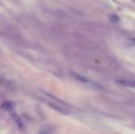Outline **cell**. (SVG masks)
Returning <instances> with one entry per match:
<instances>
[{"mask_svg": "<svg viewBox=\"0 0 135 134\" xmlns=\"http://www.w3.org/2000/svg\"><path fill=\"white\" fill-rule=\"evenodd\" d=\"M45 103H46L47 105H48L50 107H52V109H54V110L58 111V112L62 113V114L68 115L67 110H66L65 108H64V107H61L60 105H58V104L54 103V102H52V101H46V100H45Z\"/></svg>", "mask_w": 135, "mask_h": 134, "instance_id": "1", "label": "cell"}, {"mask_svg": "<svg viewBox=\"0 0 135 134\" xmlns=\"http://www.w3.org/2000/svg\"><path fill=\"white\" fill-rule=\"evenodd\" d=\"M118 83L128 87L135 88V79H119L118 80Z\"/></svg>", "mask_w": 135, "mask_h": 134, "instance_id": "2", "label": "cell"}, {"mask_svg": "<svg viewBox=\"0 0 135 134\" xmlns=\"http://www.w3.org/2000/svg\"><path fill=\"white\" fill-rule=\"evenodd\" d=\"M10 114H11V116H12L13 120H15V122H16V124L18 125V127L20 128V129H22V128L24 127V125H23V121L21 120L20 117L18 116V115L17 114V113L15 112L14 110H13V111H10Z\"/></svg>", "mask_w": 135, "mask_h": 134, "instance_id": "3", "label": "cell"}, {"mask_svg": "<svg viewBox=\"0 0 135 134\" xmlns=\"http://www.w3.org/2000/svg\"><path fill=\"white\" fill-rule=\"evenodd\" d=\"M71 76L73 77L75 80L79 81V82L82 83H89V79H87L86 77L83 76V75H79L77 73H75V72H71Z\"/></svg>", "mask_w": 135, "mask_h": 134, "instance_id": "4", "label": "cell"}, {"mask_svg": "<svg viewBox=\"0 0 135 134\" xmlns=\"http://www.w3.org/2000/svg\"><path fill=\"white\" fill-rule=\"evenodd\" d=\"M16 107V104L12 101H5L3 104H2V108L6 109L7 111H13Z\"/></svg>", "mask_w": 135, "mask_h": 134, "instance_id": "5", "label": "cell"}, {"mask_svg": "<svg viewBox=\"0 0 135 134\" xmlns=\"http://www.w3.org/2000/svg\"><path fill=\"white\" fill-rule=\"evenodd\" d=\"M108 18H109V20L111 22H113V23H119V18L118 15L116 14H109L108 15Z\"/></svg>", "mask_w": 135, "mask_h": 134, "instance_id": "6", "label": "cell"}, {"mask_svg": "<svg viewBox=\"0 0 135 134\" xmlns=\"http://www.w3.org/2000/svg\"><path fill=\"white\" fill-rule=\"evenodd\" d=\"M133 41H135V39H133Z\"/></svg>", "mask_w": 135, "mask_h": 134, "instance_id": "7", "label": "cell"}]
</instances>
